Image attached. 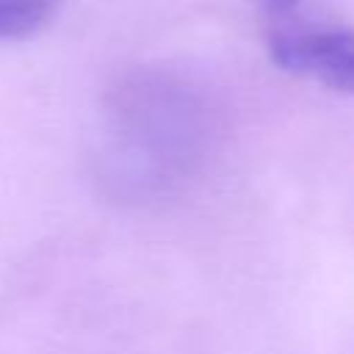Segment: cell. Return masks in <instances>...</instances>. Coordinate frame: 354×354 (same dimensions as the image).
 <instances>
[{
  "mask_svg": "<svg viewBox=\"0 0 354 354\" xmlns=\"http://www.w3.org/2000/svg\"><path fill=\"white\" fill-rule=\"evenodd\" d=\"M268 47L285 72L354 94V28L285 19L271 30Z\"/></svg>",
  "mask_w": 354,
  "mask_h": 354,
  "instance_id": "obj_1",
  "label": "cell"
},
{
  "mask_svg": "<svg viewBox=\"0 0 354 354\" xmlns=\"http://www.w3.org/2000/svg\"><path fill=\"white\" fill-rule=\"evenodd\" d=\"M61 0H0V41L28 39L58 11Z\"/></svg>",
  "mask_w": 354,
  "mask_h": 354,
  "instance_id": "obj_2",
  "label": "cell"
},
{
  "mask_svg": "<svg viewBox=\"0 0 354 354\" xmlns=\"http://www.w3.org/2000/svg\"><path fill=\"white\" fill-rule=\"evenodd\" d=\"M299 0H257V6L274 17H288L293 8H296Z\"/></svg>",
  "mask_w": 354,
  "mask_h": 354,
  "instance_id": "obj_3",
  "label": "cell"
}]
</instances>
